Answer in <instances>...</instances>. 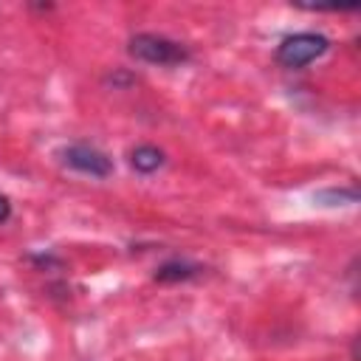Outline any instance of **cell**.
<instances>
[{"instance_id":"cell-1","label":"cell","mask_w":361,"mask_h":361,"mask_svg":"<svg viewBox=\"0 0 361 361\" xmlns=\"http://www.w3.org/2000/svg\"><path fill=\"white\" fill-rule=\"evenodd\" d=\"M127 51H130L133 59L147 62V65H161V68L183 65V62H189V56H192L189 48L180 45L178 39H169V37L152 34V31H144V34L130 37Z\"/></svg>"},{"instance_id":"cell-2","label":"cell","mask_w":361,"mask_h":361,"mask_svg":"<svg viewBox=\"0 0 361 361\" xmlns=\"http://www.w3.org/2000/svg\"><path fill=\"white\" fill-rule=\"evenodd\" d=\"M330 48V39L319 31H296L288 34L279 45H276V62L288 71H299L310 62H316L319 56H324Z\"/></svg>"},{"instance_id":"cell-3","label":"cell","mask_w":361,"mask_h":361,"mask_svg":"<svg viewBox=\"0 0 361 361\" xmlns=\"http://www.w3.org/2000/svg\"><path fill=\"white\" fill-rule=\"evenodd\" d=\"M59 161H62V166L82 172V175H90V178L113 175V158L93 144H68L59 149Z\"/></svg>"},{"instance_id":"cell-4","label":"cell","mask_w":361,"mask_h":361,"mask_svg":"<svg viewBox=\"0 0 361 361\" xmlns=\"http://www.w3.org/2000/svg\"><path fill=\"white\" fill-rule=\"evenodd\" d=\"M203 265L189 262V259H166L155 268V282H189L195 276H200Z\"/></svg>"},{"instance_id":"cell-5","label":"cell","mask_w":361,"mask_h":361,"mask_svg":"<svg viewBox=\"0 0 361 361\" xmlns=\"http://www.w3.org/2000/svg\"><path fill=\"white\" fill-rule=\"evenodd\" d=\"M164 164H166V155H164V149H158L155 144H138V147L130 152V166H133L135 172H141V175H152V172H158Z\"/></svg>"},{"instance_id":"cell-6","label":"cell","mask_w":361,"mask_h":361,"mask_svg":"<svg viewBox=\"0 0 361 361\" xmlns=\"http://www.w3.org/2000/svg\"><path fill=\"white\" fill-rule=\"evenodd\" d=\"M316 200L324 203V206H350V203H358V189L355 186H330V189H322L316 192Z\"/></svg>"},{"instance_id":"cell-7","label":"cell","mask_w":361,"mask_h":361,"mask_svg":"<svg viewBox=\"0 0 361 361\" xmlns=\"http://www.w3.org/2000/svg\"><path fill=\"white\" fill-rule=\"evenodd\" d=\"M8 217H11V200H8L6 195H0V226H3Z\"/></svg>"}]
</instances>
